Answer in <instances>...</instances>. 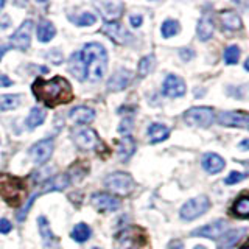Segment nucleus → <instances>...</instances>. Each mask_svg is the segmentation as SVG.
Instances as JSON below:
<instances>
[{
	"instance_id": "f257e3e1",
	"label": "nucleus",
	"mask_w": 249,
	"mask_h": 249,
	"mask_svg": "<svg viewBox=\"0 0 249 249\" xmlns=\"http://www.w3.org/2000/svg\"><path fill=\"white\" fill-rule=\"evenodd\" d=\"M31 89H33L35 97L49 107L66 105L69 101H72L73 97L72 86L62 76H54L49 81L37 78Z\"/></svg>"
},
{
	"instance_id": "f03ea898",
	"label": "nucleus",
	"mask_w": 249,
	"mask_h": 249,
	"mask_svg": "<svg viewBox=\"0 0 249 249\" xmlns=\"http://www.w3.org/2000/svg\"><path fill=\"white\" fill-rule=\"evenodd\" d=\"M81 56L86 67V80L100 81L107 69V53L105 47L97 42L86 44L81 50Z\"/></svg>"
},
{
	"instance_id": "7ed1b4c3",
	"label": "nucleus",
	"mask_w": 249,
	"mask_h": 249,
	"mask_svg": "<svg viewBox=\"0 0 249 249\" xmlns=\"http://www.w3.org/2000/svg\"><path fill=\"white\" fill-rule=\"evenodd\" d=\"M0 196L10 206H19L25 196V187L18 178L3 176L0 179Z\"/></svg>"
},
{
	"instance_id": "20e7f679",
	"label": "nucleus",
	"mask_w": 249,
	"mask_h": 249,
	"mask_svg": "<svg viewBox=\"0 0 249 249\" xmlns=\"http://www.w3.org/2000/svg\"><path fill=\"white\" fill-rule=\"evenodd\" d=\"M145 233L139 228H128L122 231L115 238L117 249H140L145 245Z\"/></svg>"
},
{
	"instance_id": "39448f33",
	"label": "nucleus",
	"mask_w": 249,
	"mask_h": 249,
	"mask_svg": "<svg viewBox=\"0 0 249 249\" xmlns=\"http://www.w3.org/2000/svg\"><path fill=\"white\" fill-rule=\"evenodd\" d=\"M184 120L189 124H192V126L207 128L215 120L213 109H210V107H192L184 114Z\"/></svg>"
},
{
	"instance_id": "423d86ee",
	"label": "nucleus",
	"mask_w": 249,
	"mask_h": 249,
	"mask_svg": "<svg viewBox=\"0 0 249 249\" xmlns=\"http://www.w3.org/2000/svg\"><path fill=\"white\" fill-rule=\"evenodd\" d=\"M209 207H210V201L207 199V196H198L189 199L181 209V218L187 221L195 220V218H198L204 212H207Z\"/></svg>"
},
{
	"instance_id": "0eeeda50",
	"label": "nucleus",
	"mask_w": 249,
	"mask_h": 249,
	"mask_svg": "<svg viewBox=\"0 0 249 249\" xmlns=\"http://www.w3.org/2000/svg\"><path fill=\"white\" fill-rule=\"evenodd\" d=\"M106 187L114 193L119 195H128L132 187H134V181L128 173H112L105 179Z\"/></svg>"
},
{
	"instance_id": "6e6552de",
	"label": "nucleus",
	"mask_w": 249,
	"mask_h": 249,
	"mask_svg": "<svg viewBox=\"0 0 249 249\" xmlns=\"http://www.w3.org/2000/svg\"><path fill=\"white\" fill-rule=\"evenodd\" d=\"M31 31H33V22L25 20L10 37V45L19 50H27L31 42Z\"/></svg>"
},
{
	"instance_id": "1a4fd4ad",
	"label": "nucleus",
	"mask_w": 249,
	"mask_h": 249,
	"mask_svg": "<svg viewBox=\"0 0 249 249\" xmlns=\"http://www.w3.org/2000/svg\"><path fill=\"white\" fill-rule=\"evenodd\" d=\"M73 142L81 150H93L98 145V136L90 128H78L73 131Z\"/></svg>"
},
{
	"instance_id": "9d476101",
	"label": "nucleus",
	"mask_w": 249,
	"mask_h": 249,
	"mask_svg": "<svg viewBox=\"0 0 249 249\" xmlns=\"http://www.w3.org/2000/svg\"><path fill=\"white\" fill-rule=\"evenodd\" d=\"M54 150V142H53V139H44L41 140V142H37L33 145V148H31V156H33V159L36 163H45L47 160L50 159V156Z\"/></svg>"
},
{
	"instance_id": "9b49d317",
	"label": "nucleus",
	"mask_w": 249,
	"mask_h": 249,
	"mask_svg": "<svg viewBox=\"0 0 249 249\" xmlns=\"http://www.w3.org/2000/svg\"><path fill=\"white\" fill-rule=\"evenodd\" d=\"M92 204L98 212H114L120 207V199L107 193H95L92 196Z\"/></svg>"
},
{
	"instance_id": "f8f14e48",
	"label": "nucleus",
	"mask_w": 249,
	"mask_h": 249,
	"mask_svg": "<svg viewBox=\"0 0 249 249\" xmlns=\"http://www.w3.org/2000/svg\"><path fill=\"white\" fill-rule=\"evenodd\" d=\"M226 228H228V223L223 220H218L215 223L202 226L199 229H195L192 232V235L193 237H206V238H220L226 232Z\"/></svg>"
},
{
	"instance_id": "ddd939ff",
	"label": "nucleus",
	"mask_w": 249,
	"mask_h": 249,
	"mask_svg": "<svg viewBox=\"0 0 249 249\" xmlns=\"http://www.w3.org/2000/svg\"><path fill=\"white\" fill-rule=\"evenodd\" d=\"M218 122L223 126H238L249 129V114L243 112H221L218 115Z\"/></svg>"
},
{
	"instance_id": "4468645a",
	"label": "nucleus",
	"mask_w": 249,
	"mask_h": 249,
	"mask_svg": "<svg viewBox=\"0 0 249 249\" xmlns=\"http://www.w3.org/2000/svg\"><path fill=\"white\" fill-rule=\"evenodd\" d=\"M162 92L165 93L167 97H171V98L182 97L185 93V83L176 75H168L165 78V81H163Z\"/></svg>"
},
{
	"instance_id": "2eb2a0df",
	"label": "nucleus",
	"mask_w": 249,
	"mask_h": 249,
	"mask_svg": "<svg viewBox=\"0 0 249 249\" xmlns=\"http://www.w3.org/2000/svg\"><path fill=\"white\" fill-rule=\"evenodd\" d=\"M37 224H39V232H41V235H42L44 248L45 249H59V238L54 237V233L52 232L49 220H47L45 216H39Z\"/></svg>"
},
{
	"instance_id": "dca6fc26",
	"label": "nucleus",
	"mask_w": 249,
	"mask_h": 249,
	"mask_svg": "<svg viewBox=\"0 0 249 249\" xmlns=\"http://www.w3.org/2000/svg\"><path fill=\"white\" fill-rule=\"evenodd\" d=\"M103 33L107 35L117 44H126L129 41V37H131L128 31L124 30L119 22H115V20H111V22L105 23Z\"/></svg>"
},
{
	"instance_id": "f3484780",
	"label": "nucleus",
	"mask_w": 249,
	"mask_h": 249,
	"mask_svg": "<svg viewBox=\"0 0 249 249\" xmlns=\"http://www.w3.org/2000/svg\"><path fill=\"white\" fill-rule=\"evenodd\" d=\"M70 178L69 175L66 173H61V175H54L53 178H50L49 181H47L44 185H42V190L39 193H49V192H61V190H66L67 187L70 185ZM39 193H36V196H39Z\"/></svg>"
},
{
	"instance_id": "a211bd4d",
	"label": "nucleus",
	"mask_w": 249,
	"mask_h": 249,
	"mask_svg": "<svg viewBox=\"0 0 249 249\" xmlns=\"http://www.w3.org/2000/svg\"><path fill=\"white\" fill-rule=\"evenodd\" d=\"M224 165L226 163H224L223 158H220V156L215 153H209L202 158V168H204L207 173L215 175L218 171H221L224 168Z\"/></svg>"
},
{
	"instance_id": "6ab92c4d",
	"label": "nucleus",
	"mask_w": 249,
	"mask_h": 249,
	"mask_svg": "<svg viewBox=\"0 0 249 249\" xmlns=\"http://www.w3.org/2000/svg\"><path fill=\"white\" fill-rule=\"evenodd\" d=\"M69 117L70 120L75 122V123H89L93 120V117H95V112L92 111L90 107H86V106H78V107H73L72 111L69 112Z\"/></svg>"
},
{
	"instance_id": "aec40b11",
	"label": "nucleus",
	"mask_w": 249,
	"mask_h": 249,
	"mask_svg": "<svg viewBox=\"0 0 249 249\" xmlns=\"http://www.w3.org/2000/svg\"><path fill=\"white\" fill-rule=\"evenodd\" d=\"M129 80H131V73L128 72V70L122 69L111 76V80H109V83H107V88L111 90H122L128 86Z\"/></svg>"
},
{
	"instance_id": "412c9836",
	"label": "nucleus",
	"mask_w": 249,
	"mask_h": 249,
	"mask_svg": "<svg viewBox=\"0 0 249 249\" xmlns=\"http://www.w3.org/2000/svg\"><path fill=\"white\" fill-rule=\"evenodd\" d=\"M97 8L107 19V22H111V19H117L122 14L123 5L117 2H103V3H97Z\"/></svg>"
},
{
	"instance_id": "4be33fe9",
	"label": "nucleus",
	"mask_w": 249,
	"mask_h": 249,
	"mask_svg": "<svg viewBox=\"0 0 249 249\" xmlns=\"http://www.w3.org/2000/svg\"><path fill=\"white\" fill-rule=\"evenodd\" d=\"M69 69L80 81L86 80V67H84L81 52H76L72 54V58H70V62H69Z\"/></svg>"
},
{
	"instance_id": "5701e85b",
	"label": "nucleus",
	"mask_w": 249,
	"mask_h": 249,
	"mask_svg": "<svg viewBox=\"0 0 249 249\" xmlns=\"http://www.w3.org/2000/svg\"><path fill=\"white\" fill-rule=\"evenodd\" d=\"M54 35H56V28H54V25L50 20L42 19L41 22H39V25H37V39L39 41L50 42L54 37Z\"/></svg>"
},
{
	"instance_id": "b1692460",
	"label": "nucleus",
	"mask_w": 249,
	"mask_h": 249,
	"mask_svg": "<svg viewBox=\"0 0 249 249\" xmlns=\"http://www.w3.org/2000/svg\"><path fill=\"white\" fill-rule=\"evenodd\" d=\"M246 233V229H232L224 232V237L220 241V248L221 249H231L233 245H237V241Z\"/></svg>"
},
{
	"instance_id": "393cba45",
	"label": "nucleus",
	"mask_w": 249,
	"mask_h": 249,
	"mask_svg": "<svg viewBox=\"0 0 249 249\" xmlns=\"http://www.w3.org/2000/svg\"><path fill=\"white\" fill-rule=\"evenodd\" d=\"M136 151V142L134 139L131 136H124L120 140V145H119V158L122 160H128L132 154Z\"/></svg>"
},
{
	"instance_id": "a878e982",
	"label": "nucleus",
	"mask_w": 249,
	"mask_h": 249,
	"mask_svg": "<svg viewBox=\"0 0 249 249\" xmlns=\"http://www.w3.org/2000/svg\"><path fill=\"white\" fill-rule=\"evenodd\" d=\"M168 134H170V129L167 126H163V124H159V123H154L148 128V136H150V140L153 143H158V142H162V140H165L168 137Z\"/></svg>"
},
{
	"instance_id": "bb28decb",
	"label": "nucleus",
	"mask_w": 249,
	"mask_h": 249,
	"mask_svg": "<svg viewBox=\"0 0 249 249\" xmlns=\"http://www.w3.org/2000/svg\"><path fill=\"white\" fill-rule=\"evenodd\" d=\"M213 35V22L209 16H202V19L198 23V36L201 41H209Z\"/></svg>"
},
{
	"instance_id": "cd10ccee",
	"label": "nucleus",
	"mask_w": 249,
	"mask_h": 249,
	"mask_svg": "<svg viewBox=\"0 0 249 249\" xmlns=\"http://www.w3.org/2000/svg\"><path fill=\"white\" fill-rule=\"evenodd\" d=\"M232 212L240 218H249V195H243L233 202Z\"/></svg>"
},
{
	"instance_id": "c85d7f7f",
	"label": "nucleus",
	"mask_w": 249,
	"mask_h": 249,
	"mask_svg": "<svg viewBox=\"0 0 249 249\" xmlns=\"http://www.w3.org/2000/svg\"><path fill=\"white\" fill-rule=\"evenodd\" d=\"M220 19L223 22V27L224 28H228V30H240L241 28V20H240L237 13H233V11H224V13H221Z\"/></svg>"
},
{
	"instance_id": "c756f323",
	"label": "nucleus",
	"mask_w": 249,
	"mask_h": 249,
	"mask_svg": "<svg viewBox=\"0 0 249 249\" xmlns=\"http://www.w3.org/2000/svg\"><path fill=\"white\" fill-rule=\"evenodd\" d=\"M44 120H45V111H42L41 107H33L30 115L27 117L25 124H27L28 129H35L39 126V124H42Z\"/></svg>"
},
{
	"instance_id": "7c9ffc66",
	"label": "nucleus",
	"mask_w": 249,
	"mask_h": 249,
	"mask_svg": "<svg viewBox=\"0 0 249 249\" xmlns=\"http://www.w3.org/2000/svg\"><path fill=\"white\" fill-rule=\"evenodd\" d=\"M90 237V228L88 224H84V223H80V224H76L73 231H72V238L75 241H78V243H83V241H88Z\"/></svg>"
},
{
	"instance_id": "2f4dec72",
	"label": "nucleus",
	"mask_w": 249,
	"mask_h": 249,
	"mask_svg": "<svg viewBox=\"0 0 249 249\" xmlns=\"http://www.w3.org/2000/svg\"><path fill=\"white\" fill-rule=\"evenodd\" d=\"M70 20H72L73 23H76V25H80V27H89V25H93V23L97 22V16L92 14V13H83L80 16H72Z\"/></svg>"
},
{
	"instance_id": "473e14b6",
	"label": "nucleus",
	"mask_w": 249,
	"mask_h": 249,
	"mask_svg": "<svg viewBox=\"0 0 249 249\" xmlns=\"http://www.w3.org/2000/svg\"><path fill=\"white\" fill-rule=\"evenodd\" d=\"M20 103L19 95H0V109L2 111H11V109L18 107Z\"/></svg>"
},
{
	"instance_id": "72a5a7b5",
	"label": "nucleus",
	"mask_w": 249,
	"mask_h": 249,
	"mask_svg": "<svg viewBox=\"0 0 249 249\" xmlns=\"http://www.w3.org/2000/svg\"><path fill=\"white\" fill-rule=\"evenodd\" d=\"M160 31L163 37H171L179 33V23L176 20H165L162 23Z\"/></svg>"
},
{
	"instance_id": "f704fd0d",
	"label": "nucleus",
	"mask_w": 249,
	"mask_h": 249,
	"mask_svg": "<svg viewBox=\"0 0 249 249\" xmlns=\"http://www.w3.org/2000/svg\"><path fill=\"white\" fill-rule=\"evenodd\" d=\"M153 64H154V58L153 56H145L140 59L139 62V69H137V73L140 78L146 76L148 73H150V70L153 69Z\"/></svg>"
},
{
	"instance_id": "c9c22d12",
	"label": "nucleus",
	"mask_w": 249,
	"mask_h": 249,
	"mask_svg": "<svg viewBox=\"0 0 249 249\" xmlns=\"http://www.w3.org/2000/svg\"><path fill=\"white\" fill-rule=\"evenodd\" d=\"M238 58H240V49H238L237 45H231V47H228V49H226V52H224V61H226V64H229V66L237 64Z\"/></svg>"
},
{
	"instance_id": "e433bc0d",
	"label": "nucleus",
	"mask_w": 249,
	"mask_h": 249,
	"mask_svg": "<svg viewBox=\"0 0 249 249\" xmlns=\"http://www.w3.org/2000/svg\"><path fill=\"white\" fill-rule=\"evenodd\" d=\"M245 178H246V175L238 173V171H232V173H229L228 176H226L224 182L228 184V185H232V184H237V182H240V181H243Z\"/></svg>"
},
{
	"instance_id": "4c0bfd02",
	"label": "nucleus",
	"mask_w": 249,
	"mask_h": 249,
	"mask_svg": "<svg viewBox=\"0 0 249 249\" xmlns=\"http://www.w3.org/2000/svg\"><path fill=\"white\" fill-rule=\"evenodd\" d=\"M132 129V120L131 119H124L123 122H122V124H120V128H119V131L122 132V134H126L128 136V132Z\"/></svg>"
},
{
	"instance_id": "58836bf2",
	"label": "nucleus",
	"mask_w": 249,
	"mask_h": 249,
	"mask_svg": "<svg viewBox=\"0 0 249 249\" xmlns=\"http://www.w3.org/2000/svg\"><path fill=\"white\" fill-rule=\"evenodd\" d=\"M47 58L52 59L53 64H61V61H62V56H61V53H58V50H52L47 54Z\"/></svg>"
},
{
	"instance_id": "ea45409f",
	"label": "nucleus",
	"mask_w": 249,
	"mask_h": 249,
	"mask_svg": "<svg viewBox=\"0 0 249 249\" xmlns=\"http://www.w3.org/2000/svg\"><path fill=\"white\" fill-rule=\"evenodd\" d=\"M11 229H13L11 223L5 220V218H2V220H0V233H8V232H11Z\"/></svg>"
},
{
	"instance_id": "a19ab883",
	"label": "nucleus",
	"mask_w": 249,
	"mask_h": 249,
	"mask_svg": "<svg viewBox=\"0 0 249 249\" xmlns=\"http://www.w3.org/2000/svg\"><path fill=\"white\" fill-rule=\"evenodd\" d=\"M11 84H13V81L10 78L0 72V88H8V86H11Z\"/></svg>"
},
{
	"instance_id": "79ce46f5",
	"label": "nucleus",
	"mask_w": 249,
	"mask_h": 249,
	"mask_svg": "<svg viewBox=\"0 0 249 249\" xmlns=\"http://www.w3.org/2000/svg\"><path fill=\"white\" fill-rule=\"evenodd\" d=\"M129 22H131V25H132V27L137 28V27L142 25V16H131V18H129Z\"/></svg>"
},
{
	"instance_id": "37998d69",
	"label": "nucleus",
	"mask_w": 249,
	"mask_h": 249,
	"mask_svg": "<svg viewBox=\"0 0 249 249\" xmlns=\"http://www.w3.org/2000/svg\"><path fill=\"white\" fill-rule=\"evenodd\" d=\"M181 58H182L184 61L192 59V58H193V52H192L190 49H184V50H181Z\"/></svg>"
},
{
	"instance_id": "c03bdc74",
	"label": "nucleus",
	"mask_w": 249,
	"mask_h": 249,
	"mask_svg": "<svg viewBox=\"0 0 249 249\" xmlns=\"http://www.w3.org/2000/svg\"><path fill=\"white\" fill-rule=\"evenodd\" d=\"M240 148H241V150H249V139L243 140V142L240 143Z\"/></svg>"
},
{
	"instance_id": "a18cd8bd",
	"label": "nucleus",
	"mask_w": 249,
	"mask_h": 249,
	"mask_svg": "<svg viewBox=\"0 0 249 249\" xmlns=\"http://www.w3.org/2000/svg\"><path fill=\"white\" fill-rule=\"evenodd\" d=\"M10 19H8V18H5V20H2V22H0V28H6V27H10Z\"/></svg>"
},
{
	"instance_id": "49530a36",
	"label": "nucleus",
	"mask_w": 249,
	"mask_h": 249,
	"mask_svg": "<svg viewBox=\"0 0 249 249\" xmlns=\"http://www.w3.org/2000/svg\"><path fill=\"white\" fill-rule=\"evenodd\" d=\"M8 50V47H0V59H2V56H3V53Z\"/></svg>"
},
{
	"instance_id": "de8ad7c7",
	"label": "nucleus",
	"mask_w": 249,
	"mask_h": 249,
	"mask_svg": "<svg viewBox=\"0 0 249 249\" xmlns=\"http://www.w3.org/2000/svg\"><path fill=\"white\" fill-rule=\"evenodd\" d=\"M173 249H182V245H181V243H176V245L173 246Z\"/></svg>"
},
{
	"instance_id": "09e8293b",
	"label": "nucleus",
	"mask_w": 249,
	"mask_h": 249,
	"mask_svg": "<svg viewBox=\"0 0 249 249\" xmlns=\"http://www.w3.org/2000/svg\"><path fill=\"white\" fill-rule=\"evenodd\" d=\"M245 69H246V70H249V58H248V59H246V62H245Z\"/></svg>"
},
{
	"instance_id": "8fccbe9b",
	"label": "nucleus",
	"mask_w": 249,
	"mask_h": 249,
	"mask_svg": "<svg viewBox=\"0 0 249 249\" xmlns=\"http://www.w3.org/2000/svg\"><path fill=\"white\" fill-rule=\"evenodd\" d=\"M3 6H5V2H3V0H0V10H2Z\"/></svg>"
},
{
	"instance_id": "3c124183",
	"label": "nucleus",
	"mask_w": 249,
	"mask_h": 249,
	"mask_svg": "<svg viewBox=\"0 0 249 249\" xmlns=\"http://www.w3.org/2000/svg\"><path fill=\"white\" fill-rule=\"evenodd\" d=\"M241 249H249V241H248V243H246V245H245L243 248H241Z\"/></svg>"
},
{
	"instance_id": "603ef678",
	"label": "nucleus",
	"mask_w": 249,
	"mask_h": 249,
	"mask_svg": "<svg viewBox=\"0 0 249 249\" xmlns=\"http://www.w3.org/2000/svg\"><path fill=\"white\" fill-rule=\"evenodd\" d=\"M195 249H206V248H204V246H196Z\"/></svg>"
},
{
	"instance_id": "864d4df0",
	"label": "nucleus",
	"mask_w": 249,
	"mask_h": 249,
	"mask_svg": "<svg viewBox=\"0 0 249 249\" xmlns=\"http://www.w3.org/2000/svg\"><path fill=\"white\" fill-rule=\"evenodd\" d=\"M246 167H248V168H249V163H246Z\"/></svg>"
},
{
	"instance_id": "5fc2aeb1",
	"label": "nucleus",
	"mask_w": 249,
	"mask_h": 249,
	"mask_svg": "<svg viewBox=\"0 0 249 249\" xmlns=\"http://www.w3.org/2000/svg\"><path fill=\"white\" fill-rule=\"evenodd\" d=\"M93 249H100V248H93Z\"/></svg>"
}]
</instances>
